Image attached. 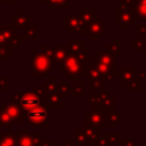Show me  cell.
Here are the masks:
<instances>
[{"instance_id": "obj_1", "label": "cell", "mask_w": 146, "mask_h": 146, "mask_svg": "<svg viewBox=\"0 0 146 146\" xmlns=\"http://www.w3.org/2000/svg\"><path fill=\"white\" fill-rule=\"evenodd\" d=\"M19 104L21 106L26 110V111H32L34 108H38L40 107V100H39V97L34 94H31V92H27V94H24L21 96V100H19Z\"/></svg>"}, {"instance_id": "obj_2", "label": "cell", "mask_w": 146, "mask_h": 146, "mask_svg": "<svg viewBox=\"0 0 146 146\" xmlns=\"http://www.w3.org/2000/svg\"><path fill=\"white\" fill-rule=\"evenodd\" d=\"M29 120L32 122V123H42L44 121V119L47 117V111L42 107H38V108H34L32 111L29 112V115H27Z\"/></svg>"}, {"instance_id": "obj_3", "label": "cell", "mask_w": 146, "mask_h": 146, "mask_svg": "<svg viewBox=\"0 0 146 146\" xmlns=\"http://www.w3.org/2000/svg\"><path fill=\"white\" fill-rule=\"evenodd\" d=\"M34 70L39 71V74H43L47 72L49 66V59L43 55H38V57L34 58Z\"/></svg>"}, {"instance_id": "obj_4", "label": "cell", "mask_w": 146, "mask_h": 146, "mask_svg": "<svg viewBox=\"0 0 146 146\" xmlns=\"http://www.w3.org/2000/svg\"><path fill=\"white\" fill-rule=\"evenodd\" d=\"M10 117H14V119H16V117H18V115H19V113H18V110H17V107L15 106V105H11V106H9L8 108H7V112H6Z\"/></svg>"}]
</instances>
